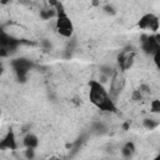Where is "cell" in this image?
<instances>
[{
  "label": "cell",
  "mask_w": 160,
  "mask_h": 160,
  "mask_svg": "<svg viewBox=\"0 0 160 160\" xmlns=\"http://www.w3.org/2000/svg\"><path fill=\"white\" fill-rule=\"evenodd\" d=\"M89 99L101 111H106V112L116 111L115 102L110 98L108 90L104 88V84H101L98 80H91L89 82Z\"/></svg>",
  "instance_id": "obj_1"
},
{
  "label": "cell",
  "mask_w": 160,
  "mask_h": 160,
  "mask_svg": "<svg viewBox=\"0 0 160 160\" xmlns=\"http://www.w3.org/2000/svg\"><path fill=\"white\" fill-rule=\"evenodd\" d=\"M56 10V16H55V29L58 30V32L64 36V38H70L74 32V25L69 18V15L66 14L62 4L60 2V0L56 2V5L54 6Z\"/></svg>",
  "instance_id": "obj_2"
},
{
  "label": "cell",
  "mask_w": 160,
  "mask_h": 160,
  "mask_svg": "<svg viewBox=\"0 0 160 160\" xmlns=\"http://www.w3.org/2000/svg\"><path fill=\"white\" fill-rule=\"evenodd\" d=\"M125 84H126V80H125L124 72L121 70H115L112 72V75L110 76V84H109V90H108V92L114 102L122 92Z\"/></svg>",
  "instance_id": "obj_3"
},
{
  "label": "cell",
  "mask_w": 160,
  "mask_h": 160,
  "mask_svg": "<svg viewBox=\"0 0 160 160\" xmlns=\"http://www.w3.org/2000/svg\"><path fill=\"white\" fill-rule=\"evenodd\" d=\"M141 48H142V51L149 56H152L154 54L160 51L159 35L156 32L152 35H142L141 36Z\"/></svg>",
  "instance_id": "obj_4"
},
{
  "label": "cell",
  "mask_w": 160,
  "mask_h": 160,
  "mask_svg": "<svg viewBox=\"0 0 160 160\" xmlns=\"http://www.w3.org/2000/svg\"><path fill=\"white\" fill-rule=\"evenodd\" d=\"M11 65H12V69H14L16 76H18L20 80H25V78H26L29 70H30L31 66H32L31 61L28 60V59H25V58H19V59L12 60Z\"/></svg>",
  "instance_id": "obj_5"
},
{
  "label": "cell",
  "mask_w": 160,
  "mask_h": 160,
  "mask_svg": "<svg viewBox=\"0 0 160 160\" xmlns=\"http://www.w3.org/2000/svg\"><path fill=\"white\" fill-rule=\"evenodd\" d=\"M135 56L136 52L134 50H122L119 55H118V66L121 71H126L129 70L134 61H135Z\"/></svg>",
  "instance_id": "obj_6"
},
{
  "label": "cell",
  "mask_w": 160,
  "mask_h": 160,
  "mask_svg": "<svg viewBox=\"0 0 160 160\" xmlns=\"http://www.w3.org/2000/svg\"><path fill=\"white\" fill-rule=\"evenodd\" d=\"M138 25H139L140 29H142V30L150 29V30L155 34V32H158V30H159V19H158V16H155V15L151 14V12H150V14H145V15H142V16L140 18Z\"/></svg>",
  "instance_id": "obj_7"
},
{
  "label": "cell",
  "mask_w": 160,
  "mask_h": 160,
  "mask_svg": "<svg viewBox=\"0 0 160 160\" xmlns=\"http://www.w3.org/2000/svg\"><path fill=\"white\" fill-rule=\"evenodd\" d=\"M18 144H16V138L14 131H8L5 136L0 140V150H16Z\"/></svg>",
  "instance_id": "obj_8"
},
{
  "label": "cell",
  "mask_w": 160,
  "mask_h": 160,
  "mask_svg": "<svg viewBox=\"0 0 160 160\" xmlns=\"http://www.w3.org/2000/svg\"><path fill=\"white\" fill-rule=\"evenodd\" d=\"M22 144L25 148H31V149H35L38 145H39V139L36 135L34 134H26L24 136V140H22Z\"/></svg>",
  "instance_id": "obj_9"
},
{
  "label": "cell",
  "mask_w": 160,
  "mask_h": 160,
  "mask_svg": "<svg viewBox=\"0 0 160 160\" xmlns=\"http://www.w3.org/2000/svg\"><path fill=\"white\" fill-rule=\"evenodd\" d=\"M135 145H134V142H131V141H128V142H125L124 145H122V148H121V155L124 156V158H126V159H129V158H131L134 154H135Z\"/></svg>",
  "instance_id": "obj_10"
},
{
  "label": "cell",
  "mask_w": 160,
  "mask_h": 160,
  "mask_svg": "<svg viewBox=\"0 0 160 160\" xmlns=\"http://www.w3.org/2000/svg\"><path fill=\"white\" fill-rule=\"evenodd\" d=\"M40 16H41L44 20H49V19H52V18H55V16H56V10H55V8L50 6V8H48V9H44V10H41V12H40Z\"/></svg>",
  "instance_id": "obj_11"
},
{
  "label": "cell",
  "mask_w": 160,
  "mask_h": 160,
  "mask_svg": "<svg viewBox=\"0 0 160 160\" xmlns=\"http://www.w3.org/2000/svg\"><path fill=\"white\" fill-rule=\"evenodd\" d=\"M142 125H144V128H146L148 130H152V129L158 128L159 121H158L156 119H152V118H146V119H144Z\"/></svg>",
  "instance_id": "obj_12"
},
{
  "label": "cell",
  "mask_w": 160,
  "mask_h": 160,
  "mask_svg": "<svg viewBox=\"0 0 160 160\" xmlns=\"http://www.w3.org/2000/svg\"><path fill=\"white\" fill-rule=\"evenodd\" d=\"M150 110L154 114H158L160 111V100L159 99H154L150 101Z\"/></svg>",
  "instance_id": "obj_13"
},
{
  "label": "cell",
  "mask_w": 160,
  "mask_h": 160,
  "mask_svg": "<svg viewBox=\"0 0 160 160\" xmlns=\"http://www.w3.org/2000/svg\"><path fill=\"white\" fill-rule=\"evenodd\" d=\"M104 11H105L106 14H109V15L115 14V9H114L112 5H105V6H104Z\"/></svg>",
  "instance_id": "obj_14"
},
{
  "label": "cell",
  "mask_w": 160,
  "mask_h": 160,
  "mask_svg": "<svg viewBox=\"0 0 160 160\" xmlns=\"http://www.w3.org/2000/svg\"><path fill=\"white\" fill-rule=\"evenodd\" d=\"M4 72V64H2V61H0V75Z\"/></svg>",
  "instance_id": "obj_15"
}]
</instances>
